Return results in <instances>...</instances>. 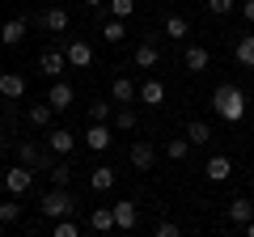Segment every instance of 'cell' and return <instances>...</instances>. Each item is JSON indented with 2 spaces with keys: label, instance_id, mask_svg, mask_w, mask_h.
Listing matches in <instances>:
<instances>
[{
  "label": "cell",
  "instance_id": "cell-27",
  "mask_svg": "<svg viewBox=\"0 0 254 237\" xmlns=\"http://www.w3.org/2000/svg\"><path fill=\"white\" fill-rule=\"evenodd\" d=\"M187 153H190V140H187V136L165 140V157H170V161H187Z\"/></svg>",
  "mask_w": 254,
  "mask_h": 237
},
{
  "label": "cell",
  "instance_id": "cell-40",
  "mask_svg": "<svg viewBox=\"0 0 254 237\" xmlns=\"http://www.w3.org/2000/svg\"><path fill=\"white\" fill-rule=\"evenodd\" d=\"M0 106H4V93H0Z\"/></svg>",
  "mask_w": 254,
  "mask_h": 237
},
{
  "label": "cell",
  "instance_id": "cell-23",
  "mask_svg": "<svg viewBox=\"0 0 254 237\" xmlns=\"http://www.w3.org/2000/svg\"><path fill=\"white\" fill-rule=\"evenodd\" d=\"M26 118H30V127H51L55 110H51V102H43V106H30V110H26Z\"/></svg>",
  "mask_w": 254,
  "mask_h": 237
},
{
  "label": "cell",
  "instance_id": "cell-33",
  "mask_svg": "<svg viewBox=\"0 0 254 237\" xmlns=\"http://www.w3.org/2000/svg\"><path fill=\"white\" fill-rule=\"evenodd\" d=\"M136 13V0H110V17H119V21H127Z\"/></svg>",
  "mask_w": 254,
  "mask_h": 237
},
{
  "label": "cell",
  "instance_id": "cell-31",
  "mask_svg": "<svg viewBox=\"0 0 254 237\" xmlns=\"http://www.w3.org/2000/svg\"><path fill=\"white\" fill-rule=\"evenodd\" d=\"M51 233L55 237H81V225H72V216H60V220H51Z\"/></svg>",
  "mask_w": 254,
  "mask_h": 237
},
{
  "label": "cell",
  "instance_id": "cell-20",
  "mask_svg": "<svg viewBox=\"0 0 254 237\" xmlns=\"http://www.w3.org/2000/svg\"><path fill=\"white\" fill-rule=\"evenodd\" d=\"M89 229L93 233H110V229H115V212L110 208H93L89 212Z\"/></svg>",
  "mask_w": 254,
  "mask_h": 237
},
{
  "label": "cell",
  "instance_id": "cell-14",
  "mask_svg": "<svg viewBox=\"0 0 254 237\" xmlns=\"http://www.w3.org/2000/svg\"><path fill=\"white\" fill-rule=\"evenodd\" d=\"M0 93H4V102L26 98V76L21 72H0Z\"/></svg>",
  "mask_w": 254,
  "mask_h": 237
},
{
  "label": "cell",
  "instance_id": "cell-39",
  "mask_svg": "<svg viewBox=\"0 0 254 237\" xmlns=\"http://www.w3.org/2000/svg\"><path fill=\"white\" fill-rule=\"evenodd\" d=\"M81 4H89V9H98V4H102V0H81Z\"/></svg>",
  "mask_w": 254,
  "mask_h": 237
},
{
  "label": "cell",
  "instance_id": "cell-7",
  "mask_svg": "<svg viewBox=\"0 0 254 237\" xmlns=\"http://www.w3.org/2000/svg\"><path fill=\"white\" fill-rule=\"evenodd\" d=\"M85 144H89L93 153H106V148L115 144V131H110V123H89V131H85Z\"/></svg>",
  "mask_w": 254,
  "mask_h": 237
},
{
  "label": "cell",
  "instance_id": "cell-38",
  "mask_svg": "<svg viewBox=\"0 0 254 237\" xmlns=\"http://www.w3.org/2000/svg\"><path fill=\"white\" fill-rule=\"evenodd\" d=\"M242 229H246V237H254V216H250V220H246V225H242Z\"/></svg>",
  "mask_w": 254,
  "mask_h": 237
},
{
  "label": "cell",
  "instance_id": "cell-21",
  "mask_svg": "<svg viewBox=\"0 0 254 237\" xmlns=\"http://www.w3.org/2000/svg\"><path fill=\"white\" fill-rule=\"evenodd\" d=\"M233 55H237V64H242V68H254V34H242V38H237Z\"/></svg>",
  "mask_w": 254,
  "mask_h": 237
},
{
  "label": "cell",
  "instance_id": "cell-17",
  "mask_svg": "<svg viewBox=\"0 0 254 237\" xmlns=\"http://www.w3.org/2000/svg\"><path fill=\"white\" fill-rule=\"evenodd\" d=\"M110 212H115V229H136V203L131 199L110 203Z\"/></svg>",
  "mask_w": 254,
  "mask_h": 237
},
{
  "label": "cell",
  "instance_id": "cell-18",
  "mask_svg": "<svg viewBox=\"0 0 254 237\" xmlns=\"http://www.w3.org/2000/svg\"><path fill=\"white\" fill-rule=\"evenodd\" d=\"M136 98L144 102V106H161V102H165V85L157 81V76H148V81L140 85V93H136Z\"/></svg>",
  "mask_w": 254,
  "mask_h": 237
},
{
  "label": "cell",
  "instance_id": "cell-3",
  "mask_svg": "<svg viewBox=\"0 0 254 237\" xmlns=\"http://www.w3.org/2000/svg\"><path fill=\"white\" fill-rule=\"evenodd\" d=\"M0 182H4V191H9V195H30V186H34V170L17 161L13 170L0 174Z\"/></svg>",
  "mask_w": 254,
  "mask_h": 237
},
{
  "label": "cell",
  "instance_id": "cell-5",
  "mask_svg": "<svg viewBox=\"0 0 254 237\" xmlns=\"http://www.w3.org/2000/svg\"><path fill=\"white\" fill-rule=\"evenodd\" d=\"M136 93H140V85L131 81V76H115V81H110V102H115V106H131Z\"/></svg>",
  "mask_w": 254,
  "mask_h": 237
},
{
  "label": "cell",
  "instance_id": "cell-30",
  "mask_svg": "<svg viewBox=\"0 0 254 237\" xmlns=\"http://www.w3.org/2000/svg\"><path fill=\"white\" fill-rule=\"evenodd\" d=\"M115 102H89V123H110Z\"/></svg>",
  "mask_w": 254,
  "mask_h": 237
},
{
  "label": "cell",
  "instance_id": "cell-15",
  "mask_svg": "<svg viewBox=\"0 0 254 237\" xmlns=\"http://www.w3.org/2000/svg\"><path fill=\"white\" fill-rule=\"evenodd\" d=\"M182 64H187V72H203V68L212 64V55H208V47H187V51H182Z\"/></svg>",
  "mask_w": 254,
  "mask_h": 237
},
{
  "label": "cell",
  "instance_id": "cell-4",
  "mask_svg": "<svg viewBox=\"0 0 254 237\" xmlns=\"http://www.w3.org/2000/svg\"><path fill=\"white\" fill-rule=\"evenodd\" d=\"M17 161L21 165H30V170H51V153H47V148H38L34 140H26V144H17Z\"/></svg>",
  "mask_w": 254,
  "mask_h": 237
},
{
  "label": "cell",
  "instance_id": "cell-29",
  "mask_svg": "<svg viewBox=\"0 0 254 237\" xmlns=\"http://www.w3.org/2000/svg\"><path fill=\"white\" fill-rule=\"evenodd\" d=\"M17 220H21V203H17V195H13V199L0 203V225H17Z\"/></svg>",
  "mask_w": 254,
  "mask_h": 237
},
{
  "label": "cell",
  "instance_id": "cell-25",
  "mask_svg": "<svg viewBox=\"0 0 254 237\" xmlns=\"http://www.w3.org/2000/svg\"><path fill=\"white\" fill-rule=\"evenodd\" d=\"M250 216H254V203L246 199V195H242V199H233V203H229V220H233V225H246Z\"/></svg>",
  "mask_w": 254,
  "mask_h": 237
},
{
  "label": "cell",
  "instance_id": "cell-2",
  "mask_svg": "<svg viewBox=\"0 0 254 237\" xmlns=\"http://www.w3.org/2000/svg\"><path fill=\"white\" fill-rule=\"evenodd\" d=\"M38 212H43L47 220H60V216H72L76 212V199L68 195V186H51V191L38 199Z\"/></svg>",
  "mask_w": 254,
  "mask_h": 237
},
{
  "label": "cell",
  "instance_id": "cell-19",
  "mask_svg": "<svg viewBox=\"0 0 254 237\" xmlns=\"http://www.w3.org/2000/svg\"><path fill=\"white\" fill-rule=\"evenodd\" d=\"M161 64V51H157V43L148 38V43H140L136 47V68H157Z\"/></svg>",
  "mask_w": 254,
  "mask_h": 237
},
{
  "label": "cell",
  "instance_id": "cell-11",
  "mask_svg": "<svg viewBox=\"0 0 254 237\" xmlns=\"http://www.w3.org/2000/svg\"><path fill=\"white\" fill-rule=\"evenodd\" d=\"M203 174H208V182H229V178H233V161H229L225 153H216V157H208Z\"/></svg>",
  "mask_w": 254,
  "mask_h": 237
},
{
  "label": "cell",
  "instance_id": "cell-9",
  "mask_svg": "<svg viewBox=\"0 0 254 237\" xmlns=\"http://www.w3.org/2000/svg\"><path fill=\"white\" fill-rule=\"evenodd\" d=\"M38 68H43V72H47V76H51V81H55V76H60L64 68H68V55H64L60 47H47V51L38 55Z\"/></svg>",
  "mask_w": 254,
  "mask_h": 237
},
{
  "label": "cell",
  "instance_id": "cell-41",
  "mask_svg": "<svg viewBox=\"0 0 254 237\" xmlns=\"http://www.w3.org/2000/svg\"><path fill=\"white\" fill-rule=\"evenodd\" d=\"M0 174H4V165H0Z\"/></svg>",
  "mask_w": 254,
  "mask_h": 237
},
{
  "label": "cell",
  "instance_id": "cell-12",
  "mask_svg": "<svg viewBox=\"0 0 254 237\" xmlns=\"http://www.w3.org/2000/svg\"><path fill=\"white\" fill-rule=\"evenodd\" d=\"M72 98H76V89H72L68 81H60V76H55V81H51V93H47L51 110H68V106H72Z\"/></svg>",
  "mask_w": 254,
  "mask_h": 237
},
{
  "label": "cell",
  "instance_id": "cell-37",
  "mask_svg": "<svg viewBox=\"0 0 254 237\" xmlns=\"http://www.w3.org/2000/svg\"><path fill=\"white\" fill-rule=\"evenodd\" d=\"M242 17H246V21H254V0H246V4H242Z\"/></svg>",
  "mask_w": 254,
  "mask_h": 237
},
{
  "label": "cell",
  "instance_id": "cell-26",
  "mask_svg": "<svg viewBox=\"0 0 254 237\" xmlns=\"http://www.w3.org/2000/svg\"><path fill=\"white\" fill-rule=\"evenodd\" d=\"M187 140H190V144H208V140H212V127L203 123V118H190V123H187Z\"/></svg>",
  "mask_w": 254,
  "mask_h": 237
},
{
  "label": "cell",
  "instance_id": "cell-36",
  "mask_svg": "<svg viewBox=\"0 0 254 237\" xmlns=\"http://www.w3.org/2000/svg\"><path fill=\"white\" fill-rule=\"evenodd\" d=\"M182 229L174 225V220H157V237H178Z\"/></svg>",
  "mask_w": 254,
  "mask_h": 237
},
{
  "label": "cell",
  "instance_id": "cell-13",
  "mask_svg": "<svg viewBox=\"0 0 254 237\" xmlns=\"http://www.w3.org/2000/svg\"><path fill=\"white\" fill-rule=\"evenodd\" d=\"M131 165H136L140 174H148L157 165V148L148 144V140H136V144H131Z\"/></svg>",
  "mask_w": 254,
  "mask_h": 237
},
{
  "label": "cell",
  "instance_id": "cell-24",
  "mask_svg": "<svg viewBox=\"0 0 254 237\" xmlns=\"http://www.w3.org/2000/svg\"><path fill=\"white\" fill-rule=\"evenodd\" d=\"M115 178H119V174L110 170V165H98V170L89 174V186H93V191H110V186H115Z\"/></svg>",
  "mask_w": 254,
  "mask_h": 237
},
{
  "label": "cell",
  "instance_id": "cell-10",
  "mask_svg": "<svg viewBox=\"0 0 254 237\" xmlns=\"http://www.w3.org/2000/svg\"><path fill=\"white\" fill-rule=\"evenodd\" d=\"M64 55H68V64H72V68H89L93 64V47L85 43V38H72V43L64 47Z\"/></svg>",
  "mask_w": 254,
  "mask_h": 237
},
{
  "label": "cell",
  "instance_id": "cell-34",
  "mask_svg": "<svg viewBox=\"0 0 254 237\" xmlns=\"http://www.w3.org/2000/svg\"><path fill=\"white\" fill-rule=\"evenodd\" d=\"M203 4H208L212 17H229V13L237 9V0H203Z\"/></svg>",
  "mask_w": 254,
  "mask_h": 237
},
{
  "label": "cell",
  "instance_id": "cell-16",
  "mask_svg": "<svg viewBox=\"0 0 254 237\" xmlns=\"http://www.w3.org/2000/svg\"><path fill=\"white\" fill-rule=\"evenodd\" d=\"M21 38H26V17H9L4 26H0V43L4 47H17Z\"/></svg>",
  "mask_w": 254,
  "mask_h": 237
},
{
  "label": "cell",
  "instance_id": "cell-35",
  "mask_svg": "<svg viewBox=\"0 0 254 237\" xmlns=\"http://www.w3.org/2000/svg\"><path fill=\"white\" fill-rule=\"evenodd\" d=\"M102 38H106V43H119V38H123V21H119V17H110L106 26H102Z\"/></svg>",
  "mask_w": 254,
  "mask_h": 237
},
{
  "label": "cell",
  "instance_id": "cell-32",
  "mask_svg": "<svg viewBox=\"0 0 254 237\" xmlns=\"http://www.w3.org/2000/svg\"><path fill=\"white\" fill-rule=\"evenodd\" d=\"M187 34H190L187 17H178V13H174V17H165V38H187Z\"/></svg>",
  "mask_w": 254,
  "mask_h": 237
},
{
  "label": "cell",
  "instance_id": "cell-28",
  "mask_svg": "<svg viewBox=\"0 0 254 237\" xmlns=\"http://www.w3.org/2000/svg\"><path fill=\"white\" fill-rule=\"evenodd\" d=\"M47 178H51V186H68V182H72V165H64V161H55L51 170H47Z\"/></svg>",
  "mask_w": 254,
  "mask_h": 237
},
{
  "label": "cell",
  "instance_id": "cell-1",
  "mask_svg": "<svg viewBox=\"0 0 254 237\" xmlns=\"http://www.w3.org/2000/svg\"><path fill=\"white\" fill-rule=\"evenodd\" d=\"M212 110H216L225 123H242L246 118V93L237 85H216L212 89Z\"/></svg>",
  "mask_w": 254,
  "mask_h": 237
},
{
  "label": "cell",
  "instance_id": "cell-8",
  "mask_svg": "<svg viewBox=\"0 0 254 237\" xmlns=\"http://www.w3.org/2000/svg\"><path fill=\"white\" fill-rule=\"evenodd\" d=\"M68 9H60V4H51V9H43L38 13V26L43 30H51V34H64V30H68Z\"/></svg>",
  "mask_w": 254,
  "mask_h": 237
},
{
  "label": "cell",
  "instance_id": "cell-22",
  "mask_svg": "<svg viewBox=\"0 0 254 237\" xmlns=\"http://www.w3.org/2000/svg\"><path fill=\"white\" fill-rule=\"evenodd\" d=\"M110 127H115V131H136V110H131V106H119L115 115H110Z\"/></svg>",
  "mask_w": 254,
  "mask_h": 237
},
{
  "label": "cell",
  "instance_id": "cell-6",
  "mask_svg": "<svg viewBox=\"0 0 254 237\" xmlns=\"http://www.w3.org/2000/svg\"><path fill=\"white\" fill-rule=\"evenodd\" d=\"M47 148H51L55 157H68L76 148V136L68 127H47Z\"/></svg>",
  "mask_w": 254,
  "mask_h": 237
}]
</instances>
